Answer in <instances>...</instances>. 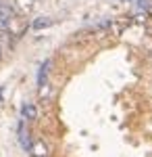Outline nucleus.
I'll use <instances>...</instances> for the list:
<instances>
[{
  "instance_id": "f257e3e1",
  "label": "nucleus",
  "mask_w": 152,
  "mask_h": 157,
  "mask_svg": "<svg viewBox=\"0 0 152 157\" xmlns=\"http://www.w3.org/2000/svg\"><path fill=\"white\" fill-rule=\"evenodd\" d=\"M23 115H25V117H29V120H34V117H35V109L27 105V107H23Z\"/></svg>"
}]
</instances>
